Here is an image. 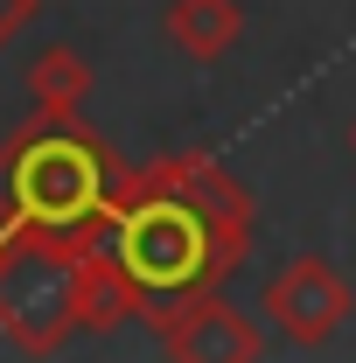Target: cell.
<instances>
[{
  "label": "cell",
  "instance_id": "7a4b0ae2",
  "mask_svg": "<svg viewBox=\"0 0 356 363\" xmlns=\"http://www.w3.org/2000/svg\"><path fill=\"white\" fill-rule=\"evenodd\" d=\"M119 175H126V161L91 133L84 119L28 112L0 140V224L84 230L105 217Z\"/></svg>",
  "mask_w": 356,
  "mask_h": 363
},
{
  "label": "cell",
  "instance_id": "ba28073f",
  "mask_svg": "<svg viewBox=\"0 0 356 363\" xmlns=\"http://www.w3.org/2000/svg\"><path fill=\"white\" fill-rule=\"evenodd\" d=\"M35 14H43V0H0V49L14 43V35H21Z\"/></svg>",
  "mask_w": 356,
  "mask_h": 363
},
{
  "label": "cell",
  "instance_id": "9c48e42d",
  "mask_svg": "<svg viewBox=\"0 0 356 363\" xmlns=\"http://www.w3.org/2000/svg\"><path fill=\"white\" fill-rule=\"evenodd\" d=\"M350 154H356V119H350Z\"/></svg>",
  "mask_w": 356,
  "mask_h": 363
},
{
  "label": "cell",
  "instance_id": "277c9868",
  "mask_svg": "<svg viewBox=\"0 0 356 363\" xmlns=\"http://www.w3.org/2000/svg\"><path fill=\"white\" fill-rule=\"evenodd\" d=\"M356 315V294L350 279L328 266V259H287V266L266 279V294H259V321H266L279 342H294V350H321V342H335V328Z\"/></svg>",
  "mask_w": 356,
  "mask_h": 363
},
{
  "label": "cell",
  "instance_id": "8992f818",
  "mask_svg": "<svg viewBox=\"0 0 356 363\" xmlns=\"http://www.w3.org/2000/svg\"><path fill=\"white\" fill-rule=\"evenodd\" d=\"M168 43L189 63H223L230 49L245 43V7L238 0H168Z\"/></svg>",
  "mask_w": 356,
  "mask_h": 363
},
{
  "label": "cell",
  "instance_id": "5b68a950",
  "mask_svg": "<svg viewBox=\"0 0 356 363\" xmlns=\"http://www.w3.org/2000/svg\"><path fill=\"white\" fill-rule=\"evenodd\" d=\"M154 335H161L168 363H259L266 357L259 315H245L238 301H223V286L154 308Z\"/></svg>",
  "mask_w": 356,
  "mask_h": 363
},
{
  "label": "cell",
  "instance_id": "6da1fadb",
  "mask_svg": "<svg viewBox=\"0 0 356 363\" xmlns=\"http://www.w3.org/2000/svg\"><path fill=\"white\" fill-rule=\"evenodd\" d=\"M98 224H105L112 259L126 266V279L140 286V301L154 315L168 301L223 286L252 259L259 203L217 154L182 147V154H161L147 168H126L112 182V203Z\"/></svg>",
  "mask_w": 356,
  "mask_h": 363
},
{
  "label": "cell",
  "instance_id": "52a82bcc",
  "mask_svg": "<svg viewBox=\"0 0 356 363\" xmlns=\"http://www.w3.org/2000/svg\"><path fill=\"white\" fill-rule=\"evenodd\" d=\"M91 63L77 56L70 43H49L35 63H28V98H35V112H49V119H77L91 98Z\"/></svg>",
  "mask_w": 356,
  "mask_h": 363
},
{
  "label": "cell",
  "instance_id": "3957f363",
  "mask_svg": "<svg viewBox=\"0 0 356 363\" xmlns=\"http://www.w3.org/2000/svg\"><path fill=\"white\" fill-rule=\"evenodd\" d=\"M105 224L43 230V224H0V335L21 357H56L77 321V259Z\"/></svg>",
  "mask_w": 356,
  "mask_h": 363
}]
</instances>
